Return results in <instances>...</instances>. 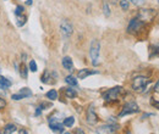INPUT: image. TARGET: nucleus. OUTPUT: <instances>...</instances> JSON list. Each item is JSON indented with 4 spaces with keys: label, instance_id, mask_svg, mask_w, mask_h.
<instances>
[{
    "label": "nucleus",
    "instance_id": "f03ea898",
    "mask_svg": "<svg viewBox=\"0 0 159 134\" xmlns=\"http://www.w3.org/2000/svg\"><path fill=\"white\" fill-rule=\"evenodd\" d=\"M149 83H151V79H148L147 77L138 76V77H136L134 79V82H132V89L135 91H143L147 88V85Z\"/></svg>",
    "mask_w": 159,
    "mask_h": 134
},
{
    "label": "nucleus",
    "instance_id": "7c9ffc66",
    "mask_svg": "<svg viewBox=\"0 0 159 134\" xmlns=\"http://www.w3.org/2000/svg\"><path fill=\"white\" fill-rule=\"evenodd\" d=\"M151 104L153 105L155 109H158L159 110V101H155V100H151Z\"/></svg>",
    "mask_w": 159,
    "mask_h": 134
},
{
    "label": "nucleus",
    "instance_id": "0eeeda50",
    "mask_svg": "<svg viewBox=\"0 0 159 134\" xmlns=\"http://www.w3.org/2000/svg\"><path fill=\"white\" fill-rule=\"evenodd\" d=\"M117 129H119V126L117 124L109 123V124H104V126L98 127V128H97V133L98 134H115Z\"/></svg>",
    "mask_w": 159,
    "mask_h": 134
},
{
    "label": "nucleus",
    "instance_id": "c9c22d12",
    "mask_svg": "<svg viewBox=\"0 0 159 134\" xmlns=\"http://www.w3.org/2000/svg\"><path fill=\"white\" fill-rule=\"evenodd\" d=\"M63 134H71V133H69V132H66V133H63Z\"/></svg>",
    "mask_w": 159,
    "mask_h": 134
},
{
    "label": "nucleus",
    "instance_id": "2eb2a0df",
    "mask_svg": "<svg viewBox=\"0 0 159 134\" xmlns=\"http://www.w3.org/2000/svg\"><path fill=\"white\" fill-rule=\"evenodd\" d=\"M18 72H20V75H21L22 78L26 79L27 77H28V71H27V66L25 64H22L21 66L18 67Z\"/></svg>",
    "mask_w": 159,
    "mask_h": 134
},
{
    "label": "nucleus",
    "instance_id": "a211bd4d",
    "mask_svg": "<svg viewBox=\"0 0 159 134\" xmlns=\"http://www.w3.org/2000/svg\"><path fill=\"white\" fill-rule=\"evenodd\" d=\"M65 82L69 84V85H71V87H76L77 85V79H76L73 76H67L66 78H65Z\"/></svg>",
    "mask_w": 159,
    "mask_h": 134
},
{
    "label": "nucleus",
    "instance_id": "f8f14e48",
    "mask_svg": "<svg viewBox=\"0 0 159 134\" xmlns=\"http://www.w3.org/2000/svg\"><path fill=\"white\" fill-rule=\"evenodd\" d=\"M61 64H63V67L65 70L72 72L73 71V62H72V59L70 56H65L63 57V61H61Z\"/></svg>",
    "mask_w": 159,
    "mask_h": 134
},
{
    "label": "nucleus",
    "instance_id": "e433bc0d",
    "mask_svg": "<svg viewBox=\"0 0 159 134\" xmlns=\"http://www.w3.org/2000/svg\"><path fill=\"white\" fill-rule=\"evenodd\" d=\"M126 134H131V133H126Z\"/></svg>",
    "mask_w": 159,
    "mask_h": 134
},
{
    "label": "nucleus",
    "instance_id": "c756f323",
    "mask_svg": "<svg viewBox=\"0 0 159 134\" xmlns=\"http://www.w3.org/2000/svg\"><path fill=\"white\" fill-rule=\"evenodd\" d=\"M5 106H6V101L4 99H0V110H3Z\"/></svg>",
    "mask_w": 159,
    "mask_h": 134
},
{
    "label": "nucleus",
    "instance_id": "412c9836",
    "mask_svg": "<svg viewBox=\"0 0 159 134\" xmlns=\"http://www.w3.org/2000/svg\"><path fill=\"white\" fill-rule=\"evenodd\" d=\"M73 123H75V118L71 116V117H66L65 119H64V126L65 127H72L73 126Z\"/></svg>",
    "mask_w": 159,
    "mask_h": 134
},
{
    "label": "nucleus",
    "instance_id": "4c0bfd02",
    "mask_svg": "<svg viewBox=\"0 0 159 134\" xmlns=\"http://www.w3.org/2000/svg\"><path fill=\"white\" fill-rule=\"evenodd\" d=\"M158 3H159V0H158Z\"/></svg>",
    "mask_w": 159,
    "mask_h": 134
},
{
    "label": "nucleus",
    "instance_id": "bb28decb",
    "mask_svg": "<svg viewBox=\"0 0 159 134\" xmlns=\"http://www.w3.org/2000/svg\"><path fill=\"white\" fill-rule=\"evenodd\" d=\"M30 70H31L32 72H37V70H38L37 64H36V61H34V60H31V61H30Z\"/></svg>",
    "mask_w": 159,
    "mask_h": 134
},
{
    "label": "nucleus",
    "instance_id": "cd10ccee",
    "mask_svg": "<svg viewBox=\"0 0 159 134\" xmlns=\"http://www.w3.org/2000/svg\"><path fill=\"white\" fill-rule=\"evenodd\" d=\"M11 99L12 100H16V101H18V100H22V99H25V96L22 95V94H12V96H11Z\"/></svg>",
    "mask_w": 159,
    "mask_h": 134
},
{
    "label": "nucleus",
    "instance_id": "423d86ee",
    "mask_svg": "<svg viewBox=\"0 0 159 134\" xmlns=\"http://www.w3.org/2000/svg\"><path fill=\"white\" fill-rule=\"evenodd\" d=\"M140 109H138V105L136 103H127L122 107V111L119 113V117H124L126 115H130V113H136Z\"/></svg>",
    "mask_w": 159,
    "mask_h": 134
},
{
    "label": "nucleus",
    "instance_id": "4468645a",
    "mask_svg": "<svg viewBox=\"0 0 159 134\" xmlns=\"http://www.w3.org/2000/svg\"><path fill=\"white\" fill-rule=\"evenodd\" d=\"M17 128H16V126L15 124H12V123H9V124H6L4 128L0 131V134H12L13 132H16Z\"/></svg>",
    "mask_w": 159,
    "mask_h": 134
},
{
    "label": "nucleus",
    "instance_id": "9b49d317",
    "mask_svg": "<svg viewBox=\"0 0 159 134\" xmlns=\"http://www.w3.org/2000/svg\"><path fill=\"white\" fill-rule=\"evenodd\" d=\"M97 73H99V72H98V71H95V70L83 68V70H80V71H78V73H77V78H78V79H85V78H87L88 76L97 75Z\"/></svg>",
    "mask_w": 159,
    "mask_h": 134
},
{
    "label": "nucleus",
    "instance_id": "f704fd0d",
    "mask_svg": "<svg viewBox=\"0 0 159 134\" xmlns=\"http://www.w3.org/2000/svg\"><path fill=\"white\" fill-rule=\"evenodd\" d=\"M26 4H27V5H32V0H27Z\"/></svg>",
    "mask_w": 159,
    "mask_h": 134
},
{
    "label": "nucleus",
    "instance_id": "9d476101",
    "mask_svg": "<svg viewBox=\"0 0 159 134\" xmlns=\"http://www.w3.org/2000/svg\"><path fill=\"white\" fill-rule=\"evenodd\" d=\"M49 127L55 134H63L64 133V124H61L59 121H53L49 122Z\"/></svg>",
    "mask_w": 159,
    "mask_h": 134
},
{
    "label": "nucleus",
    "instance_id": "6e6552de",
    "mask_svg": "<svg viewBox=\"0 0 159 134\" xmlns=\"http://www.w3.org/2000/svg\"><path fill=\"white\" fill-rule=\"evenodd\" d=\"M60 31H61V34H63L65 38H69L72 32H73V28H72V24L67 21V20H63L60 23Z\"/></svg>",
    "mask_w": 159,
    "mask_h": 134
},
{
    "label": "nucleus",
    "instance_id": "a878e982",
    "mask_svg": "<svg viewBox=\"0 0 159 134\" xmlns=\"http://www.w3.org/2000/svg\"><path fill=\"white\" fill-rule=\"evenodd\" d=\"M23 11H25L23 6H22V5H18V6H16V9H15V15H16V16L23 15Z\"/></svg>",
    "mask_w": 159,
    "mask_h": 134
},
{
    "label": "nucleus",
    "instance_id": "20e7f679",
    "mask_svg": "<svg viewBox=\"0 0 159 134\" xmlns=\"http://www.w3.org/2000/svg\"><path fill=\"white\" fill-rule=\"evenodd\" d=\"M121 90H122L121 87H119V85H117V87H114V88L107 90L104 94H103V98H104V100H105V101H108V103H110V101H115V100L119 99V95H120Z\"/></svg>",
    "mask_w": 159,
    "mask_h": 134
},
{
    "label": "nucleus",
    "instance_id": "aec40b11",
    "mask_svg": "<svg viewBox=\"0 0 159 134\" xmlns=\"http://www.w3.org/2000/svg\"><path fill=\"white\" fill-rule=\"evenodd\" d=\"M17 18H16V24L18 26V27H22L25 23H26V21H27V17L25 16V15H20V16H16Z\"/></svg>",
    "mask_w": 159,
    "mask_h": 134
},
{
    "label": "nucleus",
    "instance_id": "f3484780",
    "mask_svg": "<svg viewBox=\"0 0 159 134\" xmlns=\"http://www.w3.org/2000/svg\"><path fill=\"white\" fill-rule=\"evenodd\" d=\"M65 94H66V98H69V99H73V98L77 96V91H76L75 89H72V88H66Z\"/></svg>",
    "mask_w": 159,
    "mask_h": 134
},
{
    "label": "nucleus",
    "instance_id": "72a5a7b5",
    "mask_svg": "<svg viewBox=\"0 0 159 134\" xmlns=\"http://www.w3.org/2000/svg\"><path fill=\"white\" fill-rule=\"evenodd\" d=\"M154 90H155L157 93H159V80L157 82V84H155V87H154Z\"/></svg>",
    "mask_w": 159,
    "mask_h": 134
},
{
    "label": "nucleus",
    "instance_id": "1a4fd4ad",
    "mask_svg": "<svg viewBox=\"0 0 159 134\" xmlns=\"http://www.w3.org/2000/svg\"><path fill=\"white\" fill-rule=\"evenodd\" d=\"M87 122L89 124H95L97 121H98V117H97V113H95V110H94V106L91 105L88 107L87 110Z\"/></svg>",
    "mask_w": 159,
    "mask_h": 134
},
{
    "label": "nucleus",
    "instance_id": "c85d7f7f",
    "mask_svg": "<svg viewBox=\"0 0 159 134\" xmlns=\"http://www.w3.org/2000/svg\"><path fill=\"white\" fill-rule=\"evenodd\" d=\"M130 1L134 5H136V6H140V5H142L144 3V0H130Z\"/></svg>",
    "mask_w": 159,
    "mask_h": 134
},
{
    "label": "nucleus",
    "instance_id": "6ab92c4d",
    "mask_svg": "<svg viewBox=\"0 0 159 134\" xmlns=\"http://www.w3.org/2000/svg\"><path fill=\"white\" fill-rule=\"evenodd\" d=\"M47 98L49 99V100H57L58 99V91L55 90V89H52L47 93Z\"/></svg>",
    "mask_w": 159,
    "mask_h": 134
},
{
    "label": "nucleus",
    "instance_id": "b1692460",
    "mask_svg": "<svg viewBox=\"0 0 159 134\" xmlns=\"http://www.w3.org/2000/svg\"><path fill=\"white\" fill-rule=\"evenodd\" d=\"M129 0H120V8L124 10V11H127L129 10Z\"/></svg>",
    "mask_w": 159,
    "mask_h": 134
},
{
    "label": "nucleus",
    "instance_id": "4be33fe9",
    "mask_svg": "<svg viewBox=\"0 0 159 134\" xmlns=\"http://www.w3.org/2000/svg\"><path fill=\"white\" fill-rule=\"evenodd\" d=\"M20 94H22V95L25 96V99H26V98H31V96H32V91H31V89H30V88H22L21 90H20Z\"/></svg>",
    "mask_w": 159,
    "mask_h": 134
},
{
    "label": "nucleus",
    "instance_id": "7ed1b4c3",
    "mask_svg": "<svg viewBox=\"0 0 159 134\" xmlns=\"http://www.w3.org/2000/svg\"><path fill=\"white\" fill-rule=\"evenodd\" d=\"M143 27H144V22L141 21L138 17H135L131 20L127 26V33H130V34H137L138 32L142 31Z\"/></svg>",
    "mask_w": 159,
    "mask_h": 134
},
{
    "label": "nucleus",
    "instance_id": "2f4dec72",
    "mask_svg": "<svg viewBox=\"0 0 159 134\" xmlns=\"http://www.w3.org/2000/svg\"><path fill=\"white\" fill-rule=\"evenodd\" d=\"M75 134H85V132H83V129H82V128H76L75 129Z\"/></svg>",
    "mask_w": 159,
    "mask_h": 134
},
{
    "label": "nucleus",
    "instance_id": "393cba45",
    "mask_svg": "<svg viewBox=\"0 0 159 134\" xmlns=\"http://www.w3.org/2000/svg\"><path fill=\"white\" fill-rule=\"evenodd\" d=\"M103 12H104V15L107 17L110 16V9H109V4L107 1H104V4H103Z\"/></svg>",
    "mask_w": 159,
    "mask_h": 134
},
{
    "label": "nucleus",
    "instance_id": "473e14b6",
    "mask_svg": "<svg viewBox=\"0 0 159 134\" xmlns=\"http://www.w3.org/2000/svg\"><path fill=\"white\" fill-rule=\"evenodd\" d=\"M42 110H43V109H42L40 106H39V107H37V110H36V116H39V115H40V112H42Z\"/></svg>",
    "mask_w": 159,
    "mask_h": 134
},
{
    "label": "nucleus",
    "instance_id": "dca6fc26",
    "mask_svg": "<svg viewBox=\"0 0 159 134\" xmlns=\"http://www.w3.org/2000/svg\"><path fill=\"white\" fill-rule=\"evenodd\" d=\"M53 78V75L49 72V71H44V73L42 75V78H40V80H42L43 83H50V80Z\"/></svg>",
    "mask_w": 159,
    "mask_h": 134
},
{
    "label": "nucleus",
    "instance_id": "5701e85b",
    "mask_svg": "<svg viewBox=\"0 0 159 134\" xmlns=\"http://www.w3.org/2000/svg\"><path fill=\"white\" fill-rule=\"evenodd\" d=\"M151 56H159V43L152 46V55Z\"/></svg>",
    "mask_w": 159,
    "mask_h": 134
},
{
    "label": "nucleus",
    "instance_id": "f257e3e1",
    "mask_svg": "<svg viewBox=\"0 0 159 134\" xmlns=\"http://www.w3.org/2000/svg\"><path fill=\"white\" fill-rule=\"evenodd\" d=\"M99 54H100V44L98 40L94 39V40H92L91 48H89V56H91L93 66L99 65Z\"/></svg>",
    "mask_w": 159,
    "mask_h": 134
},
{
    "label": "nucleus",
    "instance_id": "ddd939ff",
    "mask_svg": "<svg viewBox=\"0 0 159 134\" xmlns=\"http://www.w3.org/2000/svg\"><path fill=\"white\" fill-rule=\"evenodd\" d=\"M11 80L8 79L6 77L0 76V90H5V89H9L11 87Z\"/></svg>",
    "mask_w": 159,
    "mask_h": 134
},
{
    "label": "nucleus",
    "instance_id": "39448f33",
    "mask_svg": "<svg viewBox=\"0 0 159 134\" xmlns=\"http://www.w3.org/2000/svg\"><path fill=\"white\" fill-rule=\"evenodd\" d=\"M155 10H152V9H142L140 10V12L137 13V17L141 20V21H143L144 23L146 22H149L153 20V17L155 16Z\"/></svg>",
    "mask_w": 159,
    "mask_h": 134
}]
</instances>
